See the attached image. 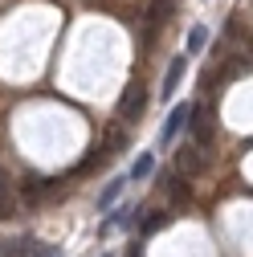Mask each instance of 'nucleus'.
<instances>
[{
    "mask_svg": "<svg viewBox=\"0 0 253 257\" xmlns=\"http://www.w3.org/2000/svg\"><path fill=\"white\" fill-rule=\"evenodd\" d=\"M188 118H192V106H176V110L168 114V122H164V143H172V139L180 135V126H188Z\"/></svg>",
    "mask_w": 253,
    "mask_h": 257,
    "instance_id": "3",
    "label": "nucleus"
},
{
    "mask_svg": "<svg viewBox=\"0 0 253 257\" xmlns=\"http://www.w3.org/2000/svg\"><path fill=\"white\" fill-rule=\"evenodd\" d=\"M180 172H188V176H200V172H204L200 147H184V151H180Z\"/></svg>",
    "mask_w": 253,
    "mask_h": 257,
    "instance_id": "5",
    "label": "nucleus"
},
{
    "mask_svg": "<svg viewBox=\"0 0 253 257\" xmlns=\"http://www.w3.org/2000/svg\"><path fill=\"white\" fill-rule=\"evenodd\" d=\"M118 192H122V180H110L106 188H102V196H98V204L106 208V204H114V196H118Z\"/></svg>",
    "mask_w": 253,
    "mask_h": 257,
    "instance_id": "10",
    "label": "nucleus"
},
{
    "mask_svg": "<svg viewBox=\"0 0 253 257\" xmlns=\"http://www.w3.org/2000/svg\"><path fill=\"white\" fill-rule=\"evenodd\" d=\"M168 17H172V0H151V9H147V29H160Z\"/></svg>",
    "mask_w": 253,
    "mask_h": 257,
    "instance_id": "6",
    "label": "nucleus"
},
{
    "mask_svg": "<svg viewBox=\"0 0 253 257\" xmlns=\"http://www.w3.org/2000/svg\"><path fill=\"white\" fill-rule=\"evenodd\" d=\"M168 224V212H147V220H143V233H160Z\"/></svg>",
    "mask_w": 253,
    "mask_h": 257,
    "instance_id": "9",
    "label": "nucleus"
},
{
    "mask_svg": "<svg viewBox=\"0 0 253 257\" xmlns=\"http://www.w3.org/2000/svg\"><path fill=\"white\" fill-rule=\"evenodd\" d=\"M249 49H253V33H249Z\"/></svg>",
    "mask_w": 253,
    "mask_h": 257,
    "instance_id": "13",
    "label": "nucleus"
},
{
    "mask_svg": "<svg viewBox=\"0 0 253 257\" xmlns=\"http://www.w3.org/2000/svg\"><path fill=\"white\" fill-rule=\"evenodd\" d=\"M208 45V29L204 25H192V33H188V53H200Z\"/></svg>",
    "mask_w": 253,
    "mask_h": 257,
    "instance_id": "8",
    "label": "nucleus"
},
{
    "mask_svg": "<svg viewBox=\"0 0 253 257\" xmlns=\"http://www.w3.org/2000/svg\"><path fill=\"white\" fill-rule=\"evenodd\" d=\"M184 70H188V57H184V53H180V57H172V66H168V74H164V98H172V94H176V86H180Z\"/></svg>",
    "mask_w": 253,
    "mask_h": 257,
    "instance_id": "4",
    "label": "nucleus"
},
{
    "mask_svg": "<svg viewBox=\"0 0 253 257\" xmlns=\"http://www.w3.org/2000/svg\"><path fill=\"white\" fill-rule=\"evenodd\" d=\"M151 172H155V151H143L135 159V168H131V180H147Z\"/></svg>",
    "mask_w": 253,
    "mask_h": 257,
    "instance_id": "7",
    "label": "nucleus"
},
{
    "mask_svg": "<svg viewBox=\"0 0 253 257\" xmlns=\"http://www.w3.org/2000/svg\"><path fill=\"white\" fill-rule=\"evenodd\" d=\"M41 192H45V180H29V188H25V196H29V200H37Z\"/></svg>",
    "mask_w": 253,
    "mask_h": 257,
    "instance_id": "11",
    "label": "nucleus"
},
{
    "mask_svg": "<svg viewBox=\"0 0 253 257\" xmlns=\"http://www.w3.org/2000/svg\"><path fill=\"white\" fill-rule=\"evenodd\" d=\"M21 253V241H5V245H0V257H17Z\"/></svg>",
    "mask_w": 253,
    "mask_h": 257,
    "instance_id": "12",
    "label": "nucleus"
},
{
    "mask_svg": "<svg viewBox=\"0 0 253 257\" xmlns=\"http://www.w3.org/2000/svg\"><path fill=\"white\" fill-rule=\"evenodd\" d=\"M143 106H147V90H143V86H126L122 98H118V118H122V122H135V118L143 114Z\"/></svg>",
    "mask_w": 253,
    "mask_h": 257,
    "instance_id": "1",
    "label": "nucleus"
},
{
    "mask_svg": "<svg viewBox=\"0 0 253 257\" xmlns=\"http://www.w3.org/2000/svg\"><path fill=\"white\" fill-rule=\"evenodd\" d=\"M188 131L196 135V143H200V147H208V143H212V110H208V106H192Z\"/></svg>",
    "mask_w": 253,
    "mask_h": 257,
    "instance_id": "2",
    "label": "nucleus"
}]
</instances>
